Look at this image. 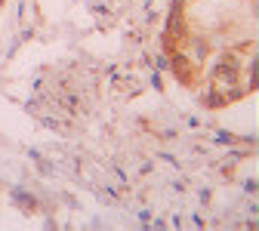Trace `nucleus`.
I'll return each mask as SVG.
<instances>
[{
    "instance_id": "1",
    "label": "nucleus",
    "mask_w": 259,
    "mask_h": 231,
    "mask_svg": "<svg viewBox=\"0 0 259 231\" xmlns=\"http://www.w3.org/2000/svg\"><path fill=\"white\" fill-rule=\"evenodd\" d=\"M241 71H244V62L238 59V53H235V50H222L219 59L210 65L207 77H210V83L219 86V89H232V86L241 83Z\"/></svg>"
},
{
    "instance_id": "2",
    "label": "nucleus",
    "mask_w": 259,
    "mask_h": 231,
    "mask_svg": "<svg viewBox=\"0 0 259 231\" xmlns=\"http://www.w3.org/2000/svg\"><path fill=\"white\" fill-rule=\"evenodd\" d=\"M182 86H194V80H198V65H194L191 59H188V53L179 47L176 53H170V68H167Z\"/></svg>"
},
{
    "instance_id": "3",
    "label": "nucleus",
    "mask_w": 259,
    "mask_h": 231,
    "mask_svg": "<svg viewBox=\"0 0 259 231\" xmlns=\"http://www.w3.org/2000/svg\"><path fill=\"white\" fill-rule=\"evenodd\" d=\"M10 204H13L22 216H34V213H40V197L31 194V191L22 188V185H16V188L10 191Z\"/></svg>"
},
{
    "instance_id": "4",
    "label": "nucleus",
    "mask_w": 259,
    "mask_h": 231,
    "mask_svg": "<svg viewBox=\"0 0 259 231\" xmlns=\"http://www.w3.org/2000/svg\"><path fill=\"white\" fill-rule=\"evenodd\" d=\"M164 34L176 37L179 43L185 40V34H188V25H185V7H170V10H167V22H164Z\"/></svg>"
},
{
    "instance_id": "5",
    "label": "nucleus",
    "mask_w": 259,
    "mask_h": 231,
    "mask_svg": "<svg viewBox=\"0 0 259 231\" xmlns=\"http://www.w3.org/2000/svg\"><path fill=\"white\" fill-rule=\"evenodd\" d=\"M182 50H185V53H188V59L201 68V65L207 62V56H210V40H207V37H188V34H185Z\"/></svg>"
},
{
    "instance_id": "6",
    "label": "nucleus",
    "mask_w": 259,
    "mask_h": 231,
    "mask_svg": "<svg viewBox=\"0 0 259 231\" xmlns=\"http://www.w3.org/2000/svg\"><path fill=\"white\" fill-rule=\"evenodd\" d=\"M198 105L207 108V111H222L225 105H229V99H225V89L210 86L207 93H198Z\"/></svg>"
},
{
    "instance_id": "7",
    "label": "nucleus",
    "mask_w": 259,
    "mask_h": 231,
    "mask_svg": "<svg viewBox=\"0 0 259 231\" xmlns=\"http://www.w3.org/2000/svg\"><path fill=\"white\" fill-rule=\"evenodd\" d=\"M213 142L229 148V145H235V142H238V136H235V133H229V129H216V133H213Z\"/></svg>"
},
{
    "instance_id": "8",
    "label": "nucleus",
    "mask_w": 259,
    "mask_h": 231,
    "mask_svg": "<svg viewBox=\"0 0 259 231\" xmlns=\"http://www.w3.org/2000/svg\"><path fill=\"white\" fill-rule=\"evenodd\" d=\"M37 173H40V176H56V163H50V160L40 157V160H37Z\"/></svg>"
},
{
    "instance_id": "9",
    "label": "nucleus",
    "mask_w": 259,
    "mask_h": 231,
    "mask_svg": "<svg viewBox=\"0 0 259 231\" xmlns=\"http://www.w3.org/2000/svg\"><path fill=\"white\" fill-rule=\"evenodd\" d=\"M167 68H170V56L160 53V56L154 59V71H167Z\"/></svg>"
},
{
    "instance_id": "10",
    "label": "nucleus",
    "mask_w": 259,
    "mask_h": 231,
    "mask_svg": "<svg viewBox=\"0 0 259 231\" xmlns=\"http://www.w3.org/2000/svg\"><path fill=\"white\" fill-rule=\"evenodd\" d=\"M90 13H93V16H105V19L111 16V10H108V4H90Z\"/></svg>"
},
{
    "instance_id": "11",
    "label": "nucleus",
    "mask_w": 259,
    "mask_h": 231,
    "mask_svg": "<svg viewBox=\"0 0 259 231\" xmlns=\"http://www.w3.org/2000/svg\"><path fill=\"white\" fill-rule=\"evenodd\" d=\"M40 123H44L47 129H62V123H59L56 117H50V114H47V117H40Z\"/></svg>"
},
{
    "instance_id": "12",
    "label": "nucleus",
    "mask_w": 259,
    "mask_h": 231,
    "mask_svg": "<svg viewBox=\"0 0 259 231\" xmlns=\"http://www.w3.org/2000/svg\"><path fill=\"white\" fill-rule=\"evenodd\" d=\"M244 191H247V194H256V191H259V182H256L253 176H250V179H244Z\"/></svg>"
},
{
    "instance_id": "13",
    "label": "nucleus",
    "mask_w": 259,
    "mask_h": 231,
    "mask_svg": "<svg viewBox=\"0 0 259 231\" xmlns=\"http://www.w3.org/2000/svg\"><path fill=\"white\" fill-rule=\"evenodd\" d=\"M151 86L157 93H164V80H160V71H151Z\"/></svg>"
},
{
    "instance_id": "14",
    "label": "nucleus",
    "mask_w": 259,
    "mask_h": 231,
    "mask_svg": "<svg viewBox=\"0 0 259 231\" xmlns=\"http://www.w3.org/2000/svg\"><path fill=\"white\" fill-rule=\"evenodd\" d=\"M198 197H201V204L207 207V204L213 201V191H210V188H201V191H198Z\"/></svg>"
},
{
    "instance_id": "15",
    "label": "nucleus",
    "mask_w": 259,
    "mask_h": 231,
    "mask_svg": "<svg viewBox=\"0 0 259 231\" xmlns=\"http://www.w3.org/2000/svg\"><path fill=\"white\" fill-rule=\"evenodd\" d=\"M157 157H160V160H167V163H173V167H176V170H179V160H176V157H173V154H167V151H160V154H157Z\"/></svg>"
},
{
    "instance_id": "16",
    "label": "nucleus",
    "mask_w": 259,
    "mask_h": 231,
    "mask_svg": "<svg viewBox=\"0 0 259 231\" xmlns=\"http://www.w3.org/2000/svg\"><path fill=\"white\" fill-rule=\"evenodd\" d=\"M191 225H194V228H204V225H207V222H204V219H201V213H194V216H191Z\"/></svg>"
},
{
    "instance_id": "17",
    "label": "nucleus",
    "mask_w": 259,
    "mask_h": 231,
    "mask_svg": "<svg viewBox=\"0 0 259 231\" xmlns=\"http://www.w3.org/2000/svg\"><path fill=\"white\" fill-rule=\"evenodd\" d=\"M160 139H164V142H170V139H176V129H164V133H160Z\"/></svg>"
},
{
    "instance_id": "18",
    "label": "nucleus",
    "mask_w": 259,
    "mask_h": 231,
    "mask_svg": "<svg viewBox=\"0 0 259 231\" xmlns=\"http://www.w3.org/2000/svg\"><path fill=\"white\" fill-rule=\"evenodd\" d=\"M173 191H176V194H185V182H176V179H173Z\"/></svg>"
},
{
    "instance_id": "19",
    "label": "nucleus",
    "mask_w": 259,
    "mask_h": 231,
    "mask_svg": "<svg viewBox=\"0 0 259 231\" xmlns=\"http://www.w3.org/2000/svg\"><path fill=\"white\" fill-rule=\"evenodd\" d=\"M139 219H142V225H148V222H151V213H148V210H142V213H139Z\"/></svg>"
},
{
    "instance_id": "20",
    "label": "nucleus",
    "mask_w": 259,
    "mask_h": 231,
    "mask_svg": "<svg viewBox=\"0 0 259 231\" xmlns=\"http://www.w3.org/2000/svg\"><path fill=\"white\" fill-rule=\"evenodd\" d=\"M4 4H7V0H0V7H4Z\"/></svg>"
}]
</instances>
